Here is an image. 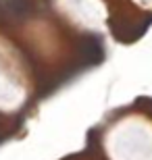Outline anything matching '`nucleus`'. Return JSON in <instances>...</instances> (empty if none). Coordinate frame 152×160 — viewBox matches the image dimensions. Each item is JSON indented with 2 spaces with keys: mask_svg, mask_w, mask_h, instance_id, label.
Listing matches in <instances>:
<instances>
[{
  "mask_svg": "<svg viewBox=\"0 0 152 160\" xmlns=\"http://www.w3.org/2000/svg\"><path fill=\"white\" fill-rule=\"evenodd\" d=\"M81 52L86 54V58H88V62H100L102 60V56H104V52H102V44H100L98 38H94V36H88V38H83L81 40Z\"/></svg>",
  "mask_w": 152,
  "mask_h": 160,
  "instance_id": "obj_2",
  "label": "nucleus"
},
{
  "mask_svg": "<svg viewBox=\"0 0 152 160\" xmlns=\"http://www.w3.org/2000/svg\"><path fill=\"white\" fill-rule=\"evenodd\" d=\"M27 0H0V19L2 17H15L23 19L27 15Z\"/></svg>",
  "mask_w": 152,
  "mask_h": 160,
  "instance_id": "obj_1",
  "label": "nucleus"
}]
</instances>
